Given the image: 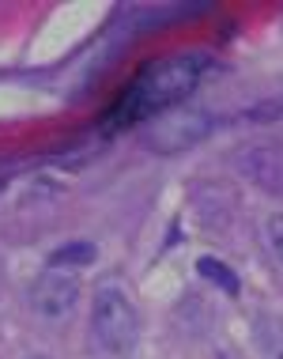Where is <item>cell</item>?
<instances>
[{"mask_svg": "<svg viewBox=\"0 0 283 359\" xmlns=\"http://www.w3.org/2000/svg\"><path fill=\"white\" fill-rule=\"evenodd\" d=\"M265 235H268V246H272V254H276V257L283 261V212H279V216H272V219H268Z\"/></svg>", "mask_w": 283, "mask_h": 359, "instance_id": "cell-8", "label": "cell"}, {"mask_svg": "<svg viewBox=\"0 0 283 359\" xmlns=\"http://www.w3.org/2000/svg\"><path fill=\"white\" fill-rule=\"evenodd\" d=\"M204 65L208 61H204L200 53H174L167 61L151 65V69L132 83L129 99H125V114L151 121V118H159V114L174 110V106L197 87Z\"/></svg>", "mask_w": 283, "mask_h": 359, "instance_id": "cell-1", "label": "cell"}, {"mask_svg": "<svg viewBox=\"0 0 283 359\" xmlns=\"http://www.w3.org/2000/svg\"><path fill=\"white\" fill-rule=\"evenodd\" d=\"M76 299H80V280H76L72 273H64V269L42 273L31 287V306H34V314H42V318L72 314Z\"/></svg>", "mask_w": 283, "mask_h": 359, "instance_id": "cell-5", "label": "cell"}, {"mask_svg": "<svg viewBox=\"0 0 283 359\" xmlns=\"http://www.w3.org/2000/svg\"><path fill=\"white\" fill-rule=\"evenodd\" d=\"M212 133V118L200 110H167L140 129V140L155 151H181Z\"/></svg>", "mask_w": 283, "mask_h": 359, "instance_id": "cell-3", "label": "cell"}, {"mask_svg": "<svg viewBox=\"0 0 283 359\" xmlns=\"http://www.w3.org/2000/svg\"><path fill=\"white\" fill-rule=\"evenodd\" d=\"M197 273L204 276V280H212V284H219L227 295H238V276L230 273L223 261H216V257H200L197 261Z\"/></svg>", "mask_w": 283, "mask_h": 359, "instance_id": "cell-7", "label": "cell"}, {"mask_svg": "<svg viewBox=\"0 0 283 359\" xmlns=\"http://www.w3.org/2000/svg\"><path fill=\"white\" fill-rule=\"evenodd\" d=\"M27 359H50V355H27Z\"/></svg>", "mask_w": 283, "mask_h": 359, "instance_id": "cell-9", "label": "cell"}, {"mask_svg": "<svg viewBox=\"0 0 283 359\" xmlns=\"http://www.w3.org/2000/svg\"><path fill=\"white\" fill-rule=\"evenodd\" d=\"M95 257H99V246H95V242H68V246H61L50 257V265L53 269H87Z\"/></svg>", "mask_w": 283, "mask_h": 359, "instance_id": "cell-6", "label": "cell"}, {"mask_svg": "<svg viewBox=\"0 0 283 359\" xmlns=\"http://www.w3.org/2000/svg\"><path fill=\"white\" fill-rule=\"evenodd\" d=\"M91 329H95V341H99L102 352L125 359V355H132V348H136L140 322H136V310H132V303L121 295V291L102 287L99 295H95Z\"/></svg>", "mask_w": 283, "mask_h": 359, "instance_id": "cell-2", "label": "cell"}, {"mask_svg": "<svg viewBox=\"0 0 283 359\" xmlns=\"http://www.w3.org/2000/svg\"><path fill=\"white\" fill-rule=\"evenodd\" d=\"M234 167L242 170V178H249L257 189L283 197V148L279 144H253L234 155Z\"/></svg>", "mask_w": 283, "mask_h": 359, "instance_id": "cell-4", "label": "cell"}]
</instances>
